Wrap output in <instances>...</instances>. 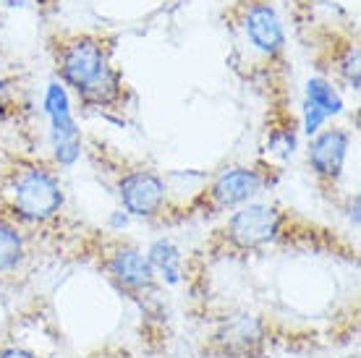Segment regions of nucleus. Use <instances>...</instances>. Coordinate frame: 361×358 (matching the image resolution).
Wrapping results in <instances>:
<instances>
[{"label":"nucleus","instance_id":"0eeeda50","mask_svg":"<svg viewBox=\"0 0 361 358\" xmlns=\"http://www.w3.org/2000/svg\"><path fill=\"white\" fill-rule=\"evenodd\" d=\"M116 194L123 212L139 220H163L168 212V183L152 168H126L118 173Z\"/></svg>","mask_w":361,"mask_h":358},{"label":"nucleus","instance_id":"f3484780","mask_svg":"<svg viewBox=\"0 0 361 358\" xmlns=\"http://www.w3.org/2000/svg\"><path fill=\"white\" fill-rule=\"evenodd\" d=\"M0 358H39L32 348L27 345H18V342H8L0 348Z\"/></svg>","mask_w":361,"mask_h":358},{"label":"nucleus","instance_id":"9d476101","mask_svg":"<svg viewBox=\"0 0 361 358\" xmlns=\"http://www.w3.org/2000/svg\"><path fill=\"white\" fill-rule=\"evenodd\" d=\"M348 149H351V131L343 125L322 128L319 134L309 139V168H312V175L317 178V183L325 191H335V186L343 178Z\"/></svg>","mask_w":361,"mask_h":358},{"label":"nucleus","instance_id":"39448f33","mask_svg":"<svg viewBox=\"0 0 361 358\" xmlns=\"http://www.w3.org/2000/svg\"><path fill=\"white\" fill-rule=\"evenodd\" d=\"M270 183L267 173L254 165H231L226 171H220L207 186L191 199L189 204L180 209L178 217H173V223L180 220H207V217L226 215L238 206L249 204L264 191Z\"/></svg>","mask_w":361,"mask_h":358},{"label":"nucleus","instance_id":"423d86ee","mask_svg":"<svg viewBox=\"0 0 361 358\" xmlns=\"http://www.w3.org/2000/svg\"><path fill=\"white\" fill-rule=\"evenodd\" d=\"M270 324L259 314L226 316L202 342V353L209 358H264L270 350Z\"/></svg>","mask_w":361,"mask_h":358},{"label":"nucleus","instance_id":"6ab92c4d","mask_svg":"<svg viewBox=\"0 0 361 358\" xmlns=\"http://www.w3.org/2000/svg\"><path fill=\"white\" fill-rule=\"evenodd\" d=\"M348 217H351L353 225H359V194L348 197Z\"/></svg>","mask_w":361,"mask_h":358},{"label":"nucleus","instance_id":"7ed1b4c3","mask_svg":"<svg viewBox=\"0 0 361 358\" xmlns=\"http://www.w3.org/2000/svg\"><path fill=\"white\" fill-rule=\"evenodd\" d=\"M84 257L110 280V285L142 306L147 322L163 316V309L157 304V275H154L147 254H142L126 241L102 235V238L92 241Z\"/></svg>","mask_w":361,"mask_h":358},{"label":"nucleus","instance_id":"412c9836","mask_svg":"<svg viewBox=\"0 0 361 358\" xmlns=\"http://www.w3.org/2000/svg\"><path fill=\"white\" fill-rule=\"evenodd\" d=\"M343 358H359V353H351V356H343Z\"/></svg>","mask_w":361,"mask_h":358},{"label":"nucleus","instance_id":"9b49d317","mask_svg":"<svg viewBox=\"0 0 361 358\" xmlns=\"http://www.w3.org/2000/svg\"><path fill=\"white\" fill-rule=\"evenodd\" d=\"M27 257L29 249L24 228L0 215V278L18 272V269L24 267Z\"/></svg>","mask_w":361,"mask_h":358},{"label":"nucleus","instance_id":"f03ea898","mask_svg":"<svg viewBox=\"0 0 361 358\" xmlns=\"http://www.w3.org/2000/svg\"><path fill=\"white\" fill-rule=\"evenodd\" d=\"M0 191V215L16 225H42L55 223L66 204L63 183L58 173L39 162H21L6 173Z\"/></svg>","mask_w":361,"mask_h":358},{"label":"nucleus","instance_id":"ddd939ff","mask_svg":"<svg viewBox=\"0 0 361 358\" xmlns=\"http://www.w3.org/2000/svg\"><path fill=\"white\" fill-rule=\"evenodd\" d=\"M330 66H333L335 73H338L353 92H359L361 53H359V45H356L353 39H341V42L330 45Z\"/></svg>","mask_w":361,"mask_h":358},{"label":"nucleus","instance_id":"2eb2a0df","mask_svg":"<svg viewBox=\"0 0 361 358\" xmlns=\"http://www.w3.org/2000/svg\"><path fill=\"white\" fill-rule=\"evenodd\" d=\"M298 142V128L293 116H283L280 121H272L267 128V152L280 154L283 160L296 152Z\"/></svg>","mask_w":361,"mask_h":358},{"label":"nucleus","instance_id":"a211bd4d","mask_svg":"<svg viewBox=\"0 0 361 358\" xmlns=\"http://www.w3.org/2000/svg\"><path fill=\"white\" fill-rule=\"evenodd\" d=\"M11 84H13V81H11L8 76H3V73H0V118H6V113H8Z\"/></svg>","mask_w":361,"mask_h":358},{"label":"nucleus","instance_id":"f257e3e1","mask_svg":"<svg viewBox=\"0 0 361 358\" xmlns=\"http://www.w3.org/2000/svg\"><path fill=\"white\" fill-rule=\"evenodd\" d=\"M301 233L293 225V215L270 202H249L233 209V215L217 228L204 246L212 259L249 257L270 246L290 243Z\"/></svg>","mask_w":361,"mask_h":358},{"label":"nucleus","instance_id":"6e6552de","mask_svg":"<svg viewBox=\"0 0 361 358\" xmlns=\"http://www.w3.org/2000/svg\"><path fill=\"white\" fill-rule=\"evenodd\" d=\"M42 110L50 121V147H53L55 165L71 168L82 154V131H79V123L71 113L68 90L58 79L47 84Z\"/></svg>","mask_w":361,"mask_h":358},{"label":"nucleus","instance_id":"f8f14e48","mask_svg":"<svg viewBox=\"0 0 361 358\" xmlns=\"http://www.w3.org/2000/svg\"><path fill=\"white\" fill-rule=\"evenodd\" d=\"M304 105L314 108L317 113H322L327 121L343 113V97H341L338 87L330 79H325V76H312L307 81V87H304Z\"/></svg>","mask_w":361,"mask_h":358},{"label":"nucleus","instance_id":"aec40b11","mask_svg":"<svg viewBox=\"0 0 361 358\" xmlns=\"http://www.w3.org/2000/svg\"><path fill=\"white\" fill-rule=\"evenodd\" d=\"M29 0H0V6H6V8H24Z\"/></svg>","mask_w":361,"mask_h":358},{"label":"nucleus","instance_id":"1a4fd4ad","mask_svg":"<svg viewBox=\"0 0 361 358\" xmlns=\"http://www.w3.org/2000/svg\"><path fill=\"white\" fill-rule=\"evenodd\" d=\"M238 27L254 53H259L270 63L283 61L286 53V29L278 11L267 0H241L238 6Z\"/></svg>","mask_w":361,"mask_h":358},{"label":"nucleus","instance_id":"dca6fc26","mask_svg":"<svg viewBox=\"0 0 361 358\" xmlns=\"http://www.w3.org/2000/svg\"><path fill=\"white\" fill-rule=\"evenodd\" d=\"M84 358H136V356L128 348H123V345H105V348L87 353Z\"/></svg>","mask_w":361,"mask_h":358},{"label":"nucleus","instance_id":"20e7f679","mask_svg":"<svg viewBox=\"0 0 361 358\" xmlns=\"http://www.w3.org/2000/svg\"><path fill=\"white\" fill-rule=\"evenodd\" d=\"M53 63L55 79L71 90L76 97L105 79L116 66H113V45L102 35H66L55 39L53 45Z\"/></svg>","mask_w":361,"mask_h":358},{"label":"nucleus","instance_id":"4468645a","mask_svg":"<svg viewBox=\"0 0 361 358\" xmlns=\"http://www.w3.org/2000/svg\"><path fill=\"white\" fill-rule=\"evenodd\" d=\"M147 259L152 264L154 275H163L168 283H178V275H180V257L178 246L168 238H160V241H154L147 251Z\"/></svg>","mask_w":361,"mask_h":358}]
</instances>
